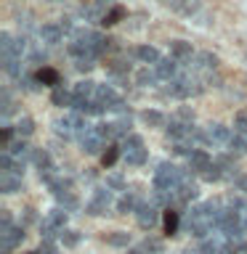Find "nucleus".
Instances as JSON below:
<instances>
[{"mask_svg": "<svg viewBox=\"0 0 247 254\" xmlns=\"http://www.w3.org/2000/svg\"><path fill=\"white\" fill-rule=\"evenodd\" d=\"M202 90H205V82L197 74H181V77L170 79L162 93L170 95V98H191V95H199Z\"/></svg>", "mask_w": 247, "mask_h": 254, "instance_id": "nucleus-1", "label": "nucleus"}, {"mask_svg": "<svg viewBox=\"0 0 247 254\" xmlns=\"http://www.w3.org/2000/svg\"><path fill=\"white\" fill-rule=\"evenodd\" d=\"M186 178H189V170H181V167H175L170 162H162L154 172V188H173L175 190Z\"/></svg>", "mask_w": 247, "mask_h": 254, "instance_id": "nucleus-2", "label": "nucleus"}, {"mask_svg": "<svg viewBox=\"0 0 247 254\" xmlns=\"http://www.w3.org/2000/svg\"><path fill=\"white\" fill-rule=\"evenodd\" d=\"M67 228V209H61V206H56V209H51L43 217V222H40V233H43V241H51V238H56V233L61 236V230Z\"/></svg>", "mask_w": 247, "mask_h": 254, "instance_id": "nucleus-3", "label": "nucleus"}, {"mask_svg": "<svg viewBox=\"0 0 247 254\" xmlns=\"http://www.w3.org/2000/svg\"><path fill=\"white\" fill-rule=\"evenodd\" d=\"M24 241L21 225H0V254H11Z\"/></svg>", "mask_w": 247, "mask_h": 254, "instance_id": "nucleus-4", "label": "nucleus"}, {"mask_svg": "<svg viewBox=\"0 0 247 254\" xmlns=\"http://www.w3.org/2000/svg\"><path fill=\"white\" fill-rule=\"evenodd\" d=\"M115 5H117L115 0H93L91 5H83L80 16H83L85 21H91V24H104V16H107Z\"/></svg>", "mask_w": 247, "mask_h": 254, "instance_id": "nucleus-5", "label": "nucleus"}, {"mask_svg": "<svg viewBox=\"0 0 247 254\" xmlns=\"http://www.w3.org/2000/svg\"><path fill=\"white\" fill-rule=\"evenodd\" d=\"M231 135L234 132L223 125H207L202 130V143H207V146H229Z\"/></svg>", "mask_w": 247, "mask_h": 254, "instance_id": "nucleus-6", "label": "nucleus"}, {"mask_svg": "<svg viewBox=\"0 0 247 254\" xmlns=\"http://www.w3.org/2000/svg\"><path fill=\"white\" fill-rule=\"evenodd\" d=\"M109 206H112L109 188H96V190H93V198H91V201H88V206H85V212L93 214V217H99V214H107V212H109Z\"/></svg>", "mask_w": 247, "mask_h": 254, "instance_id": "nucleus-7", "label": "nucleus"}, {"mask_svg": "<svg viewBox=\"0 0 247 254\" xmlns=\"http://www.w3.org/2000/svg\"><path fill=\"white\" fill-rule=\"evenodd\" d=\"M80 143H83V151H85V154H104L101 148H104V143H107V140H104L101 135H99L96 125H93V127L88 125L85 130L80 132Z\"/></svg>", "mask_w": 247, "mask_h": 254, "instance_id": "nucleus-8", "label": "nucleus"}, {"mask_svg": "<svg viewBox=\"0 0 247 254\" xmlns=\"http://www.w3.org/2000/svg\"><path fill=\"white\" fill-rule=\"evenodd\" d=\"M181 61H175L173 56H167V59H159V64L154 66V71H157V77L159 79H165V82H170V79H175V77H181Z\"/></svg>", "mask_w": 247, "mask_h": 254, "instance_id": "nucleus-9", "label": "nucleus"}, {"mask_svg": "<svg viewBox=\"0 0 247 254\" xmlns=\"http://www.w3.org/2000/svg\"><path fill=\"white\" fill-rule=\"evenodd\" d=\"M135 220H138V225L143 230H151L157 225V220H159V214H157V206L154 204H141L138 209H135Z\"/></svg>", "mask_w": 247, "mask_h": 254, "instance_id": "nucleus-10", "label": "nucleus"}, {"mask_svg": "<svg viewBox=\"0 0 247 254\" xmlns=\"http://www.w3.org/2000/svg\"><path fill=\"white\" fill-rule=\"evenodd\" d=\"M213 162L218 164V170H221V175H223V180H231V183H234V180L239 178V170H237L234 156H231V154H221V156H215Z\"/></svg>", "mask_w": 247, "mask_h": 254, "instance_id": "nucleus-11", "label": "nucleus"}, {"mask_svg": "<svg viewBox=\"0 0 247 254\" xmlns=\"http://www.w3.org/2000/svg\"><path fill=\"white\" fill-rule=\"evenodd\" d=\"M170 56L175 61H181V66L186 69L191 59H194V51H191V45L189 43H183V40H175V43H170Z\"/></svg>", "mask_w": 247, "mask_h": 254, "instance_id": "nucleus-12", "label": "nucleus"}, {"mask_svg": "<svg viewBox=\"0 0 247 254\" xmlns=\"http://www.w3.org/2000/svg\"><path fill=\"white\" fill-rule=\"evenodd\" d=\"M64 37H67V32L61 29V24H43L40 27V40L48 45H59Z\"/></svg>", "mask_w": 247, "mask_h": 254, "instance_id": "nucleus-13", "label": "nucleus"}, {"mask_svg": "<svg viewBox=\"0 0 247 254\" xmlns=\"http://www.w3.org/2000/svg\"><path fill=\"white\" fill-rule=\"evenodd\" d=\"M165 8H170L175 13H183V16H194L199 11V3L197 0H159Z\"/></svg>", "mask_w": 247, "mask_h": 254, "instance_id": "nucleus-14", "label": "nucleus"}, {"mask_svg": "<svg viewBox=\"0 0 247 254\" xmlns=\"http://www.w3.org/2000/svg\"><path fill=\"white\" fill-rule=\"evenodd\" d=\"M186 159H189V170H194V172H199V175H202V172L207 170V167L213 164L210 154H207V151H202V148H194Z\"/></svg>", "mask_w": 247, "mask_h": 254, "instance_id": "nucleus-15", "label": "nucleus"}, {"mask_svg": "<svg viewBox=\"0 0 247 254\" xmlns=\"http://www.w3.org/2000/svg\"><path fill=\"white\" fill-rule=\"evenodd\" d=\"M32 151H35V148L27 146V143H24L21 138H16L11 146L5 148V154H11L13 159H19V162H32Z\"/></svg>", "mask_w": 247, "mask_h": 254, "instance_id": "nucleus-16", "label": "nucleus"}, {"mask_svg": "<svg viewBox=\"0 0 247 254\" xmlns=\"http://www.w3.org/2000/svg\"><path fill=\"white\" fill-rule=\"evenodd\" d=\"M175 193H178V204H189V201H194V198H199V188L191 183V175L175 188Z\"/></svg>", "mask_w": 247, "mask_h": 254, "instance_id": "nucleus-17", "label": "nucleus"}, {"mask_svg": "<svg viewBox=\"0 0 247 254\" xmlns=\"http://www.w3.org/2000/svg\"><path fill=\"white\" fill-rule=\"evenodd\" d=\"M133 59L143 61L146 66H157L162 56H159V51H157V48H151V45H141V48H135V51H133Z\"/></svg>", "mask_w": 247, "mask_h": 254, "instance_id": "nucleus-18", "label": "nucleus"}, {"mask_svg": "<svg viewBox=\"0 0 247 254\" xmlns=\"http://www.w3.org/2000/svg\"><path fill=\"white\" fill-rule=\"evenodd\" d=\"M35 74H37V79H40V85H48V87H59V85H61V74H59L53 66H40Z\"/></svg>", "mask_w": 247, "mask_h": 254, "instance_id": "nucleus-19", "label": "nucleus"}, {"mask_svg": "<svg viewBox=\"0 0 247 254\" xmlns=\"http://www.w3.org/2000/svg\"><path fill=\"white\" fill-rule=\"evenodd\" d=\"M0 190H3V193H16V190H21V175L0 172Z\"/></svg>", "mask_w": 247, "mask_h": 254, "instance_id": "nucleus-20", "label": "nucleus"}, {"mask_svg": "<svg viewBox=\"0 0 247 254\" xmlns=\"http://www.w3.org/2000/svg\"><path fill=\"white\" fill-rule=\"evenodd\" d=\"M127 254H162V241H157V238H146V241H141L138 246H130Z\"/></svg>", "mask_w": 247, "mask_h": 254, "instance_id": "nucleus-21", "label": "nucleus"}, {"mask_svg": "<svg viewBox=\"0 0 247 254\" xmlns=\"http://www.w3.org/2000/svg\"><path fill=\"white\" fill-rule=\"evenodd\" d=\"M96 85L93 79H80V82L72 87V93H75V98H85V101H93L96 98Z\"/></svg>", "mask_w": 247, "mask_h": 254, "instance_id": "nucleus-22", "label": "nucleus"}, {"mask_svg": "<svg viewBox=\"0 0 247 254\" xmlns=\"http://www.w3.org/2000/svg\"><path fill=\"white\" fill-rule=\"evenodd\" d=\"M51 101H53V106H72V101H75V93L67 90L64 85H59V87H53Z\"/></svg>", "mask_w": 247, "mask_h": 254, "instance_id": "nucleus-23", "label": "nucleus"}, {"mask_svg": "<svg viewBox=\"0 0 247 254\" xmlns=\"http://www.w3.org/2000/svg\"><path fill=\"white\" fill-rule=\"evenodd\" d=\"M125 164H130V167H141V164H146V159H149V151L146 148H133V151H125Z\"/></svg>", "mask_w": 247, "mask_h": 254, "instance_id": "nucleus-24", "label": "nucleus"}, {"mask_svg": "<svg viewBox=\"0 0 247 254\" xmlns=\"http://www.w3.org/2000/svg\"><path fill=\"white\" fill-rule=\"evenodd\" d=\"M138 206H141V204H138V193L133 190V193H125V196L117 201V212H120V214H127V212H135Z\"/></svg>", "mask_w": 247, "mask_h": 254, "instance_id": "nucleus-25", "label": "nucleus"}, {"mask_svg": "<svg viewBox=\"0 0 247 254\" xmlns=\"http://www.w3.org/2000/svg\"><path fill=\"white\" fill-rule=\"evenodd\" d=\"M56 201H59V206H61V209H67V212H75L80 206V198L72 193V190H61V193H56Z\"/></svg>", "mask_w": 247, "mask_h": 254, "instance_id": "nucleus-26", "label": "nucleus"}, {"mask_svg": "<svg viewBox=\"0 0 247 254\" xmlns=\"http://www.w3.org/2000/svg\"><path fill=\"white\" fill-rule=\"evenodd\" d=\"M229 154H231V156H245V154H247V138H245V135H239V132L231 135V140H229Z\"/></svg>", "mask_w": 247, "mask_h": 254, "instance_id": "nucleus-27", "label": "nucleus"}, {"mask_svg": "<svg viewBox=\"0 0 247 254\" xmlns=\"http://www.w3.org/2000/svg\"><path fill=\"white\" fill-rule=\"evenodd\" d=\"M135 82H138L141 87H151V85H157L159 82V77H157V71H154V66H143L138 74H135Z\"/></svg>", "mask_w": 247, "mask_h": 254, "instance_id": "nucleus-28", "label": "nucleus"}, {"mask_svg": "<svg viewBox=\"0 0 247 254\" xmlns=\"http://www.w3.org/2000/svg\"><path fill=\"white\" fill-rule=\"evenodd\" d=\"M197 254H223V244L218 238H205V241L197 246Z\"/></svg>", "mask_w": 247, "mask_h": 254, "instance_id": "nucleus-29", "label": "nucleus"}, {"mask_svg": "<svg viewBox=\"0 0 247 254\" xmlns=\"http://www.w3.org/2000/svg\"><path fill=\"white\" fill-rule=\"evenodd\" d=\"M162 225H165V233H167V236H173L175 230H178V225H181V217H178V212L167 209V212L162 214Z\"/></svg>", "mask_w": 247, "mask_h": 254, "instance_id": "nucleus-30", "label": "nucleus"}, {"mask_svg": "<svg viewBox=\"0 0 247 254\" xmlns=\"http://www.w3.org/2000/svg\"><path fill=\"white\" fill-rule=\"evenodd\" d=\"M13 130H16V138H29V135L35 132V122H32L29 117H21L19 122L13 125Z\"/></svg>", "mask_w": 247, "mask_h": 254, "instance_id": "nucleus-31", "label": "nucleus"}, {"mask_svg": "<svg viewBox=\"0 0 247 254\" xmlns=\"http://www.w3.org/2000/svg\"><path fill=\"white\" fill-rule=\"evenodd\" d=\"M104 241H107L109 246H127V244H130V233H125V230H115V233L104 236Z\"/></svg>", "mask_w": 247, "mask_h": 254, "instance_id": "nucleus-32", "label": "nucleus"}, {"mask_svg": "<svg viewBox=\"0 0 247 254\" xmlns=\"http://www.w3.org/2000/svg\"><path fill=\"white\" fill-rule=\"evenodd\" d=\"M125 13H127V11H125L123 5H115L107 16H104V27H115L117 21H123V19H125Z\"/></svg>", "mask_w": 247, "mask_h": 254, "instance_id": "nucleus-33", "label": "nucleus"}, {"mask_svg": "<svg viewBox=\"0 0 247 254\" xmlns=\"http://www.w3.org/2000/svg\"><path fill=\"white\" fill-rule=\"evenodd\" d=\"M13 111V101L8 90H0V117H3V122H8V114Z\"/></svg>", "mask_w": 247, "mask_h": 254, "instance_id": "nucleus-34", "label": "nucleus"}, {"mask_svg": "<svg viewBox=\"0 0 247 254\" xmlns=\"http://www.w3.org/2000/svg\"><path fill=\"white\" fill-rule=\"evenodd\" d=\"M32 164H35L37 170H43V167L51 164V154H48L45 148H35L32 151Z\"/></svg>", "mask_w": 247, "mask_h": 254, "instance_id": "nucleus-35", "label": "nucleus"}, {"mask_svg": "<svg viewBox=\"0 0 247 254\" xmlns=\"http://www.w3.org/2000/svg\"><path fill=\"white\" fill-rule=\"evenodd\" d=\"M141 146H143V140H141V135H135V132H130L127 138L120 140V148H123V154H125V151H133V148H141Z\"/></svg>", "mask_w": 247, "mask_h": 254, "instance_id": "nucleus-36", "label": "nucleus"}, {"mask_svg": "<svg viewBox=\"0 0 247 254\" xmlns=\"http://www.w3.org/2000/svg\"><path fill=\"white\" fill-rule=\"evenodd\" d=\"M120 154H123V148H120V146H109V148L101 154V164H104V167H112V164L120 159Z\"/></svg>", "mask_w": 247, "mask_h": 254, "instance_id": "nucleus-37", "label": "nucleus"}, {"mask_svg": "<svg viewBox=\"0 0 247 254\" xmlns=\"http://www.w3.org/2000/svg\"><path fill=\"white\" fill-rule=\"evenodd\" d=\"M141 119H143L149 127H162V125H165V117L159 114V111H154V109H151V111H143Z\"/></svg>", "mask_w": 247, "mask_h": 254, "instance_id": "nucleus-38", "label": "nucleus"}, {"mask_svg": "<svg viewBox=\"0 0 247 254\" xmlns=\"http://www.w3.org/2000/svg\"><path fill=\"white\" fill-rule=\"evenodd\" d=\"M59 241H61L64 246H69V249H72V246H77V244H80V233H77V230H67V228H64V230H61V236H59Z\"/></svg>", "mask_w": 247, "mask_h": 254, "instance_id": "nucleus-39", "label": "nucleus"}, {"mask_svg": "<svg viewBox=\"0 0 247 254\" xmlns=\"http://www.w3.org/2000/svg\"><path fill=\"white\" fill-rule=\"evenodd\" d=\"M202 180H207V183H218V180H223V175H221V170H218V164H210L207 170L202 172Z\"/></svg>", "mask_w": 247, "mask_h": 254, "instance_id": "nucleus-40", "label": "nucleus"}, {"mask_svg": "<svg viewBox=\"0 0 247 254\" xmlns=\"http://www.w3.org/2000/svg\"><path fill=\"white\" fill-rule=\"evenodd\" d=\"M234 132H239V135H245V138H247V111H239V114H237Z\"/></svg>", "mask_w": 247, "mask_h": 254, "instance_id": "nucleus-41", "label": "nucleus"}, {"mask_svg": "<svg viewBox=\"0 0 247 254\" xmlns=\"http://www.w3.org/2000/svg\"><path fill=\"white\" fill-rule=\"evenodd\" d=\"M107 188H109V190H125L123 175H109V178H107Z\"/></svg>", "mask_w": 247, "mask_h": 254, "instance_id": "nucleus-42", "label": "nucleus"}, {"mask_svg": "<svg viewBox=\"0 0 247 254\" xmlns=\"http://www.w3.org/2000/svg\"><path fill=\"white\" fill-rule=\"evenodd\" d=\"M96 66V59H75V69L77 71H91Z\"/></svg>", "mask_w": 247, "mask_h": 254, "instance_id": "nucleus-43", "label": "nucleus"}, {"mask_svg": "<svg viewBox=\"0 0 247 254\" xmlns=\"http://www.w3.org/2000/svg\"><path fill=\"white\" fill-rule=\"evenodd\" d=\"M37 254H59V252H56V246L51 241H43V244H40V249H37Z\"/></svg>", "mask_w": 247, "mask_h": 254, "instance_id": "nucleus-44", "label": "nucleus"}, {"mask_svg": "<svg viewBox=\"0 0 247 254\" xmlns=\"http://www.w3.org/2000/svg\"><path fill=\"white\" fill-rule=\"evenodd\" d=\"M178 119H183V122H194V111L191 109H178V114H175Z\"/></svg>", "mask_w": 247, "mask_h": 254, "instance_id": "nucleus-45", "label": "nucleus"}, {"mask_svg": "<svg viewBox=\"0 0 247 254\" xmlns=\"http://www.w3.org/2000/svg\"><path fill=\"white\" fill-rule=\"evenodd\" d=\"M234 188L242 190V193H247V175H239V178L234 180Z\"/></svg>", "mask_w": 247, "mask_h": 254, "instance_id": "nucleus-46", "label": "nucleus"}, {"mask_svg": "<svg viewBox=\"0 0 247 254\" xmlns=\"http://www.w3.org/2000/svg\"><path fill=\"white\" fill-rule=\"evenodd\" d=\"M0 225H13V217L8 209H0Z\"/></svg>", "mask_w": 247, "mask_h": 254, "instance_id": "nucleus-47", "label": "nucleus"}, {"mask_svg": "<svg viewBox=\"0 0 247 254\" xmlns=\"http://www.w3.org/2000/svg\"><path fill=\"white\" fill-rule=\"evenodd\" d=\"M242 222H245V233H247V209L242 212Z\"/></svg>", "mask_w": 247, "mask_h": 254, "instance_id": "nucleus-48", "label": "nucleus"}, {"mask_svg": "<svg viewBox=\"0 0 247 254\" xmlns=\"http://www.w3.org/2000/svg\"><path fill=\"white\" fill-rule=\"evenodd\" d=\"M242 254H247V241H242Z\"/></svg>", "mask_w": 247, "mask_h": 254, "instance_id": "nucleus-49", "label": "nucleus"}, {"mask_svg": "<svg viewBox=\"0 0 247 254\" xmlns=\"http://www.w3.org/2000/svg\"><path fill=\"white\" fill-rule=\"evenodd\" d=\"M181 254H197V252H181Z\"/></svg>", "mask_w": 247, "mask_h": 254, "instance_id": "nucleus-50", "label": "nucleus"}]
</instances>
